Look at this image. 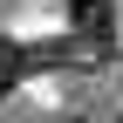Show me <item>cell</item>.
<instances>
[{
  "mask_svg": "<svg viewBox=\"0 0 123 123\" xmlns=\"http://www.w3.org/2000/svg\"><path fill=\"white\" fill-rule=\"evenodd\" d=\"M21 68H27V55H21V48H0V96L21 82Z\"/></svg>",
  "mask_w": 123,
  "mask_h": 123,
  "instance_id": "2",
  "label": "cell"
},
{
  "mask_svg": "<svg viewBox=\"0 0 123 123\" xmlns=\"http://www.w3.org/2000/svg\"><path fill=\"white\" fill-rule=\"evenodd\" d=\"M62 7L75 14V34H82V48H89V55H96V48H110V34H116L110 0H62Z\"/></svg>",
  "mask_w": 123,
  "mask_h": 123,
  "instance_id": "1",
  "label": "cell"
},
{
  "mask_svg": "<svg viewBox=\"0 0 123 123\" xmlns=\"http://www.w3.org/2000/svg\"><path fill=\"white\" fill-rule=\"evenodd\" d=\"M68 123H75V116H68Z\"/></svg>",
  "mask_w": 123,
  "mask_h": 123,
  "instance_id": "4",
  "label": "cell"
},
{
  "mask_svg": "<svg viewBox=\"0 0 123 123\" xmlns=\"http://www.w3.org/2000/svg\"><path fill=\"white\" fill-rule=\"evenodd\" d=\"M116 123H123V116H116Z\"/></svg>",
  "mask_w": 123,
  "mask_h": 123,
  "instance_id": "3",
  "label": "cell"
}]
</instances>
